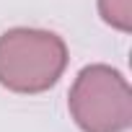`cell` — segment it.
<instances>
[{"mask_svg": "<svg viewBox=\"0 0 132 132\" xmlns=\"http://www.w3.org/2000/svg\"><path fill=\"white\" fill-rule=\"evenodd\" d=\"M68 106L83 132H124L132 122L129 83L109 65H88L78 73Z\"/></svg>", "mask_w": 132, "mask_h": 132, "instance_id": "obj_2", "label": "cell"}, {"mask_svg": "<svg viewBox=\"0 0 132 132\" xmlns=\"http://www.w3.org/2000/svg\"><path fill=\"white\" fill-rule=\"evenodd\" d=\"M68 65L65 42L44 29H11L0 36V86L13 93L52 88Z\"/></svg>", "mask_w": 132, "mask_h": 132, "instance_id": "obj_1", "label": "cell"}, {"mask_svg": "<svg viewBox=\"0 0 132 132\" xmlns=\"http://www.w3.org/2000/svg\"><path fill=\"white\" fill-rule=\"evenodd\" d=\"M98 13L109 26L119 31L132 29V0H98Z\"/></svg>", "mask_w": 132, "mask_h": 132, "instance_id": "obj_3", "label": "cell"}]
</instances>
